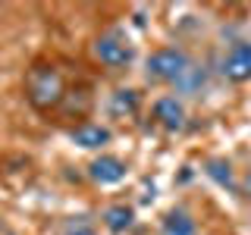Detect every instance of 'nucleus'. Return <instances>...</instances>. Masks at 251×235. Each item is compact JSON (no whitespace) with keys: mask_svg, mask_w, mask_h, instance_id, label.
<instances>
[{"mask_svg":"<svg viewBox=\"0 0 251 235\" xmlns=\"http://www.w3.org/2000/svg\"><path fill=\"white\" fill-rule=\"evenodd\" d=\"M207 166H210L207 172L217 179L220 185H232V169H229V163H223V160H210Z\"/></svg>","mask_w":251,"mask_h":235,"instance_id":"9b49d317","label":"nucleus"},{"mask_svg":"<svg viewBox=\"0 0 251 235\" xmlns=\"http://www.w3.org/2000/svg\"><path fill=\"white\" fill-rule=\"evenodd\" d=\"M66 235H98L91 229L85 219H69V226H66Z\"/></svg>","mask_w":251,"mask_h":235,"instance_id":"f8f14e48","label":"nucleus"},{"mask_svg":"<svg viewBox=\"0 0 251 235\" xmlns=\"http://www.w3.org/2000/svg\"><path fill=\"white\" fill-rule=\"evenodd\" d=\"M94 57L110 69H120V66H129L132 63L135 47H132L129 38L120 35V31H104V35L94 41Z\"/></svg>","mask_w":251,"mask_h":235,"instance_id":"7ed1b4c3","label":"nucleus"},{"mask_svg":"<svg viewBox=\"0 0 251 235\" xmlns=\"http://www.w3.org/2000/svg\"><path fill=\"white\" fill-rule=\"evenodd\" d=\"M88 169H91V179L100 182V185H116V182L126 179V163L120 160V157H110V154L98 157Z\"/></svg>","mask_w":251,"mask_h":235,"instance_id":"39448f33","label":"nucleus"},{"mask_svg":"<svg viewBox=\"0 0 251 235\" xmlns=\"http://www.w3.org/2000/svg\"><path fill=\"white\" fill-rule=\"evenodd\" d=\"M25 94L38 110H50V107H57L63 100L66 82H63L60 69L47 66V63H38V66H31L28 75H25Z\"/></svg>","mask_w":251,"mask_h":235,"instance_id":"f257e3e1","label":"nucleus"},{"mask_svg":"<svg viewBox=\"0 0 251 235\" xmlns=\"http://www.w3.org/2000/svg\"><path fill=\"white\" fill-rule=\"evenodd\" d=\"M132 219H135V213H132V207H126V204H116V207H110L104 213V223L110 232H123L132 226Z\"/></svg>","mask_w":251,"mask_h":235,"instance_id":"1a4fd4ad","label":"nucleus"},{"mask_svg":"<svg viewBox=\"0 0 251 235\" xmlns=\"http://www.w3.org/2000/svg\"><path fill=\"white\" fill-rule=\"evenodd\" d=\"M163 235H198V229H195V219L185 210H170L167 219H163Z\"/></svg>","mask_w":251,"mask_h":235,"instance_id":"6e6552de","label":"nucleus"},{"mask_svg":"<svg viewBox=\"0 0 251 235\" xmlns=\"http://www.w3.org/2000/svg\"><path fill=\"white\" fill-rule=\"evenodd\" d=\"M223 75L229 82H251V44H232L229 53L223 57Z\"/></svg>","mask_w":251,"mask_h":235,"instance_id":"20e7f679","label":"nucleus"},{"mask_svg":"<svg viewBox=\"0 0 251 235\" xmlns=\"http://www.w3.org/2000/svg\"><path fill=\"white\" fill-rule=\"evenodd\" d=\"M242 188H245V194L251 198V169H248V176H245V185H242Z\"/></svg>","mask_w":251,"mask_h":235,"instance_id":"ddd939ff","label":"nucleus"},{"mask_svg":"<svg viewBox=\"0 0 251 235\" xmlns=\"http://www.w3.org/2000/svg\"><path fill=\"white\" fill-rule=\"evenodd\" d=\"M110 110H113L116 116H123V113H135V110H138V91H132V88L116 91V94H113V100H110Z\"/></svg>","mask_w":251,"mask_h":235,"instance_id":"9d476101","label":"nucleus"},{"mask_svg":"<svg viewBox=\"0 0 251 235\" xmlns=\"http://www.w3.org/2000/svg\"><path fill=\"white\" fill-rule=\"evenodd\" d=\"M154 116H157V122L170 132H179L185 125V107L179 104L176 97H160L154 104Z\"/></svg>","mask_w":251,"mask_h":235,"instance_id":"423d86ee","label":"nucleus"},{"mask_svg":"<svg viewBox=\"0 0 251 235\" xmlns=\"http://www.w3.org/2000/svg\"><path fill=\"white\" fill-rule=\"evenodd\" d=\"M148 78L151 82H179L188 72V57L176 47H160L148 57Z\"/></svg>","mask_w":251,"mask_h":235,"instance_id":"f03ea898","label":"nucleus"},{"mask_svg":"<svg viewBox=\"0 0 251 235\" xmlns=\"http://www.w3.org/2000/svg\"><path fill=\"white\" fill-rule=\"evenodd\" d=\"M73 141H75L78 147H88V151H94V147H104L107 141H110V132L104 129V125L85 122V125H78V129L73 132Z\"/></svg>","mask_w":251,"mask_h":235,"instance_id":"0eeeda50","label":"nucleus"}]
</instances>
